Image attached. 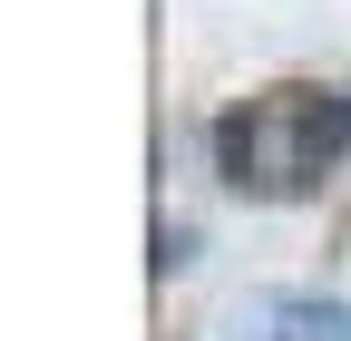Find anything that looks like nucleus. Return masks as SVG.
<instances>
[{"label": "nucleus", "mask_w": 351, "mask_h": 341, "mask_svg": "<svg viewBox=\"0 0 351 341\" xmlns=\"http://www.w3.org/2000/svg\"><path fill=\"white\" fill-rule=\"evenodd\" d=\"M341 156H351V88H322V78L254 88L244 108L215 117V176L234 195H254V205L313 195Z\"/></svg>", "instance_id": "f257e3e1"}, {"label": "nucleus", "mask_w": 351, "mask_h": 341, "mask_svg": "<svg viewBox=\"0 0 351 341\" xmlns=\"http://www.w3.org/2000/svg\"><path fill=\"white\" fill-rule=\"evenodd\" d=\"M225 341H351L341 292H254L225 312Z\"/></svg>", "instance_id": "f03ea898"}]
</instances>
